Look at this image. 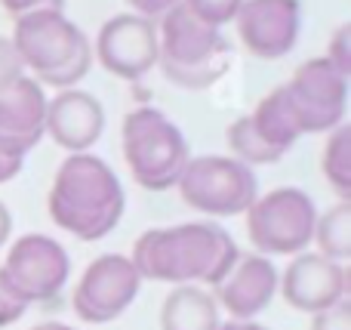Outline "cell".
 I'll use <instances>...</instances> for the list:
<instances>
[{
  "label": "cell",
  "mask_w": 351,
  "mask_h": 330,
  "mask_svg": "<svg viewBox=\"0 0 351 330\" xmlns=\"http://www.w3.org/2000/svg\"><path fill=\"white\" fill-rule=\"evenodd\" d=\"M10 232H12V213H10V207H6V204L0 201V247L6 244Z\"/></svg>",
  "instance_id": "cell-30"
},
{
  "label": "cell",
  "mask_w": 351,
  "mask_h": 330,
  "mask_svg": "<svg viewBox=\"0 0 351 330\" xmlns=\"http://www.w3.org/2000/svg\"><path fill=\"white\" fill-rule=\"evenodd\" d=\"M278 284L284 300L293 309L317 315L324 309L336 306L339 300H346L348 275L346 266L333 263L321 253H296Z\"/></svg>",
  "instance_id": "cell-13"
},
{
  "label": "cell",
  "mask_w": 351,
  "mask_h": 330,
  "mask_svg": "<svg viewBox=\"0 0 351 330\" xmlns=\"http://www.w3.org/2000/svg\"><path fill=\"white\" fill-rule=\"evenodd\" d=\"M241 3L243 0H182V6L210 28H222L225 22H234Z\"/></svg>",
  "instance_id": "cell-22"
},
{
  "label": "cell",
  "mask_w": 351,
  "mask_h": 330,
  "mask_svg": "<svg viewBox=\"0 0 351 330\" xmlns=\"http://www.w3.org/2000/svg\"><path fill=\"white\" fill-rule=\"evenodd\" d=\"M231 62V43L219 28H210L182 6L160 16L158 28V68L182 90H206L213 86Z\"/></svg>",
  "instance_id": "cell-4"
},
{
  "label": "cell",
  "mask_w": 351,
  "mask_h": 330,
  "mask_svg": "<svg viewBox=\"0 0 351 330\" xmlns=\"http://www.w3.org/2000/svg\"><path fill=\"white\" fill-rule=\"evenodd\" d=\"M105 130V108L93 93L62 90L56 99H47L43 136H53L56 145L71 154H84Z\"/></svg>",
  "instance_id": "cell-16"
},
{
  "label": "cell",
  "mask_w": 351,
  "mask_h": 330,
  "mask_svg": "<svg viewBox=\"0 0 351 330\" xmlns=\"http://www.w3.org/2000/svg\"><path fill=\"white\" fill-rule=\"evenodd\" d=\"M234 22L250 53L259 59H280L299 40L302 3L299 0H243Z\"/></svg>",
  "instance_id": "cell-12"
},
{
  "label": "cell",
  "mask_w": 351,
  "mask_h": 330,
  "mask_svg": "<svg viewBox=\"0 0 351 330\" xmlns=\"http://www.w3.org/2000/svg\"><path fill=\"white\" fill-rule=\"evenodd\" d=\"M31 330H74V327L62 325V321H43V325H37V327H31Z\"/></svg>",
  "instance_id": "cell-32"
},
{
  "label": "cell",
  "mask_w": 351,
  "mask_h": 330,
  "mask_svg": "<svg viewBox=\"0 0 351 330\" xmlns=\"http://www.w3.org/2000/svg\"><path fill=\"white\" fill-rule=\"evenodd\" d=\"M139 287L142 278L133 259L121 253H105L93 259L80 275V284L74 287V309L90 325H105V321L121 318L133 306Z\"/></svg>",
  "instance_id": "cell-10"
},
{
  "label": "cell",
  "mask_w": 351,
  "mask_h": 330,
  "mask_svg": "<svg viewBox=\"0 0 351 330\" xmlns=\"http://www.w3.org/2000/svg\"><path fill=\"white\" fill-rule=\"evenodd\" d=\"M25 78V65H22V56L16 53L10 37H0V93L6 86H12L16 80Z\"/></svg>",
  "instance_id": "cell-24"
},
{
  "label": "cell",
  "mask_w": 351,
  "mask_h": 330,
  "mask_svg": "<svg viewBox=\"0 0 351 330\" xmlns=\"http://www.w3.org/2000/svg\"><path fill=\"white\" fill-rule=\"evenodd\" d=\"M219 330H268L256 321H228V325H219Z\"/></svg>",
  "instance_id": "cell-31"
},
{
  "label": "cell",
  "mask_w": 351,
  "mask_h": 330,
  "mask_svg": "<svg viewBox=\"0 0 351 330\" xmlns=\"http://www.w3.org/2000/svg\"><path fill=\"white\" fill-rule=\"evenodd\" d=\"M123 189L117 173L96 154H71L59 167L47 207L62 232L80 241H99L121 222Z\"/></svg>",
  "instance_id": "cell-2"
},
{
  "label": "cell",
  "mask_w": 351,
  "mask_h": 330,
  "mask_svg": "<svg viewBox=\"0 0 351 330\" xmlns=\"http://www.w3.org/2000/svg\"><path fill=\"white\" fill-rule=\"evenodd\" d=\"M25 303L19 300L16 294H12L10 287H6V281L0 278V327H6V325H12V321H19L25 315Z\"/></svg>",
  "instance_id": "cell-26"
},
{
  "label": "cell",
  "mask_w": 351,
  "mask_h": 330,
  "mask_svg": "<svg viewBox=\"0 0 351 330\" xmlns=\"http://www.w3.org/2000/svg\"><path fill=\"white\" fill-rule=\"evenodd\" d=\"M219 306L197 284H179L160 306L164 330H219Z\"/></svg>",
  "instance_id": "cell-17"
},
{
  "label": "cell",
  "mask_w": 351,
  "mask_h": 330,
  "mask_svg": "<svg viewBox=\"0 0 351 330\" xmlns=\"http://www.w3.org/2000/svg\"><path fill=\"white\" fill-rule=\"evenodd\" d=\"M179 195L188 207L210 216H237L247 213L259 198V179L241 161L225 154L188 158L179 176Z\"/></svg>",
  "instance_id": "cell-6"
},
{
  "label": "cell",
  "mask_w": 351,
  "mask_h": 330,
  "mask_svg": "<svg viewBox=\"0 0 351 330\" xmlns=\"http://www.w3.org/2000/svg\"><path fill=\"white\" fill-rule=\"evenodd\" d=\"M105 71L123 80H139L158 65V25L136 12L111 16L99 28L93 49Z\"/></svg>",
  "instance_id": "cell-11"
},
{
  "label": "cell",
  "mask_w": 351,
  "mask_h": 330,
  "mask_svg": "<svg viewBox=\"0 0 351 330\" xmlns=\"http://www.w3.org/2000/svg\"><path fill=\"white\" fill-rule=\"evenodd\" d=\"M47 93L25 74L0 93V154L25 161V154L43 139Z\"/></svg>",
  "instance_id": "cell-14"
},
{
  "label": "cell",
  "mask_w": 351,
  "mask_h": 330,
  "mask_svg": "<svg viewBox=\"0 0 351 330\" xmlns=\"http://www.w3.org/2000/svg\"><path fill=\"white\" fill-rule=\"evenodd\" d=\"M234 238L216 222H185L170 228H148L133 247V266L139 278L167 284H213L216 287L234 269Z\"/></svg>",
  "instance_id": "cell-1"
},
{
  "label": "cell",
  "mask_w": 351,
  "mask_h": 330,
  "mask_svg": "<svg viewBox=\"0 0 351 330\" xmlns=\"http://www.w3.org/2000/svg\"><path fill=\"white\" fill-rule=\"evenodd\" d=\"M71 263L65 247L47 235H25L6 253V263L0 266V278L6 287L25 303H47L65 287Z\"/></svg>",
  "instance_id": "cell-8"
},
{
  "label": "cell",
  "mask_w": 351,
  "mask_h": 330,
  "mask_svg": "<svg viewBox=\"0 0 351 330\" xmlns=\"http://www.w3.org/2000/svg\"><path fill=\"white\" fill-rule=\"evenodd\" d=\"M311 241L317 244V253L333 263H346L351 257V201H339L327 213L317 216Z\"/></svg>",
  "instance_id": "cell-19"
},
{
  "label": "cell",
  "mask_w": 351,
  "mask_h": 330,
  "mask_svg": "<svg viewBox=\"0 0 351 330\" xmlns=\"http://www.w3.org/2000/svg\"><path fill=\"white\" fill-rule=\"evenodd\" d=\"M62 3H65V0H0V6L16 19L28 16V12H37V10H62Z\"/></svg>",
  "instance_id": "cell-27"
},
{
  "label": "cell",
  "mask_w": 351,
  "mask_h": 330,
  "mask_svg": "<svg viewBox=\"0 0 351 330\" xmlns=\"http://www.w3.org/2000/svg\"><path fill=\"white\" fill-rule=\"evenodd\" d=\"M250 121H253L256 133L262 136V142H268V145L278 148V152H287V148L302 136L299 133L296 115H293V108H290V99H287L284 86H278V90L268 93V96L256 105V111L250 115Z\"/></svg>",
  "instance_id": "cell-18"
},
{
  "label": "cell",
  "mask_w": 351,
  "mask_h": 330,
  "mask_svg": "<svg viewBox=\"0 0 351 330\" xmlns=\"http://www.w3.org/2000/svg\"><path fill=\"white\" fill-rule=\"evenodd\" d=\"M274 294H278L274 263L262 253H250V257H237L234 269L216 284L213 300L231 315V321H253L268 309Z\"/></svg>",
  "instance_id": "cell-15"
},
{
  "label": "cell",
  "mask_w": 351,
  "mask_h": 330,
  "mask_svg": "<svg viewBox=\"0 0 351 330\" xmlns=\"http://www.w3.org/2000/svg\"><path fill=\"white\" fill-rule=\"evenodd\" d=\"M317 222L315 201L302 189H274L247 210V232L256 250L268 257H296L311 244Z\"/></svg>",
  "instance_id": "cell-7"
},
{
  "label": "cell",
  "mask_w": 351,
  "mask_h": 330,
  "mask_svg": "<svg viewBox=\"0 0 351 330\" xmlns=\"http://www.w3.org/2000/svg\"><path fill=\"white\" fill-rule=\"evenodd\" d=\"M22 65L37 74V84L68 90L86 78L93 65V47L86 34L62 10H37L16 19L10 37Z\"/></svg>",
  "instance_id": "cell-3"
},
{
  "label": "cell",
  "mask_w": 351,
  "mask_h": 330,
  "mask_svg": "<svg viewBox=\"0 0 351 330\" xmlns=\"http://www.w3.org/2000/svg\"><path fill=\"white\" fill-rule=\"evenodd\" d=\"M324 59H327L339 74L351 78V25L348 22L339 25V31H336L333 40H330V53L324 56Z\"/></svg>",
  "instance_id": "cell-23"
},
{
  "label": "cell",
  "mask_w": 351,
  "mask_h": 330,
  "mask_svg": "<svg viewBox=\"0 0 351 330\" xmlns=\"http://www.w3.org/2000/svg\"><path fill=\"white\" fill-rule=\"evenodd\" d=\"M22 170V161L19 158H6V154H0V185L3 182H10L16 173Z\"/></svg>",
  "instance_id": "cell-29"
},
{
  "label": "cell",
  "mask_w": 351,
  "mask_h": 330,
  "mask_svg": "<svg viewBox=\"0 0 351 330\" xmlns=\"http://www.w3.org/2000/svg\"><path fill=\"white\" fill-rule=\"evenodd\" d=\"M121 145L133 179L148 191L173 189L191 158L182 130L158 108L130 111L121 127Z\"/></svg>",
  "instance_id": "cell-5"
},
{
  "label": "cell",
  "mask_w": 351,
  "mask_h": 330,
  "mask_svg": "<svg viewBox=\"0 0 351 330\" xmlns=\"http://www.w3.org/2000/svg\"><path fill=\"white\" fill-rule=\"evenodd\" d=\"M311 330H351V303L339 300L336 306L317 312L311 321Z\"/></svg>",
  "instance_id": "cell-25"
},
{
  "label": "cell",
  "mask_w": 351,
  "mask_h": 330,
  "mask_svg": "<svg viewBox=\"0 0 351 330\" xmlns=\"http://www.w3.org/2000/svg\"><path fill=\"white\" fill-rule=\"evenodd\" d=\"M228 145H231V152H234V161H241L250 170L259 164H274V161L284 158V152H278V148H271L268 142H262V136L253 130L250 115L237 117L228 127Z\"/></svg>",
  "instance_id": "cell-20"
},
{
  "label": "cell",
  "mask_w": 351,
  "mask_h": 330,
  "mask_svg": "<svg viewBox=\"0 0 351 330\" xmlns=\"http://www.w3.org/2000/svg\"><path fill=\"white\" fill-rule=\"evenodd\" d=\"M284 90L296 115L299 133H327L346 117L348 78L336 71L327 59H308L299 65Z\"/></svg>",
  "instance_id": "cell-9"
},
{
  "label": "cell",
  "mask_w": 351,
  "mask_h": 330,
  "mask_svg": "<svg viewBox=\"0 0 351 330\" xmlns=\"http://www.w3.org/2000/svg\"><path fill=\"white\" fill-rule=\"evenodd\" d=\"M130 3V10L136 12V16H145V19H160L164 12H170L179 0H127Z\"/></svg>",
  "instance_id": "cell-28"
},
{
  "label": "cell",
  "mask_w": 351,
  "mask_h": 330,
  "mask_svg": "<svg viewBox=\"0 0 351 330\" xmlns=\"http://www.w3.org/2000/svg\"><path fill=\"white\" fill-rule=\"evenodd\" d=\"M324 176L330 179L342 201H351V127H336L321 154Z\"/></svg>",
  "instance_id": "cell-21"
}]
</instances>
